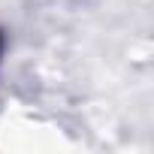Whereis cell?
Listing matches in <instances>:
<instances>
[{"instance_id":"obj_1","label":"cell","mask_w":154,"mask_h":154,"mask_svg":"<svg viewBox=\"0 0 154 154\" xmlns=\"http://www.w3.org/2000/svg\"><path fill=\"white\" fill-rule=\"evenodd\" d=\"M0 54H3V33H0Z\"/></svg>"}]
</instances>
